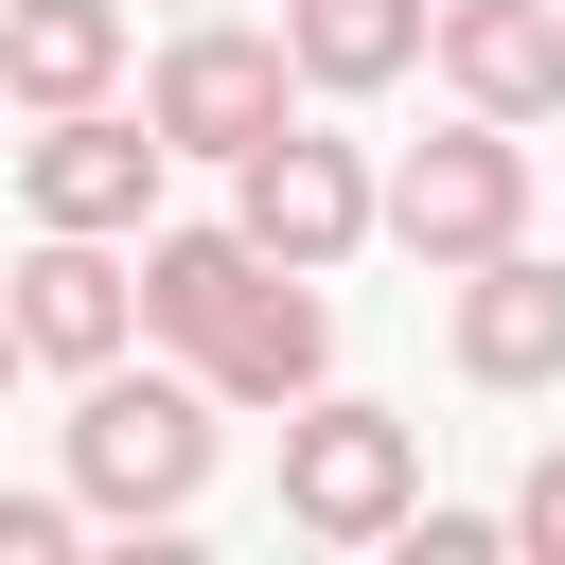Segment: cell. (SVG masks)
<instances>
[{
    "instance_id": "obj_2",
    "label": "cell",
    "mask_w": 565,
    "mask_h": 565,
    "mask_svg": "<svg viewBox=\"0 0 565 565\" xmlns=\"http://www.w3.org/2000/svg\"><path fill=\"white\" fill-rule=\"evenodd\" d=\"M388 247H406L424 282H459V265L530 247V124H494V106H441V124L388 159Z\"/></svg>"
},
{
    "instance_id": "obj_6",
    "label": "cell",
    "mask_w": 565,
    "mask_h": 565,
    "mask_svg": "<svg viewBox=\"0 0 565 565\" xmlns=\"http://www.w3.org/2000/svg\"><path fill=\"white\" fill-rule=\"evenodd\" d=\"M159 177H177V141H159V106H35V141H18V212L35 230H159Z\"/></svg>"
},
{
    "instance_id": "obj_7",
    "label": "cell",
    "mask_w": 565,
    "mask_h": 565,
    "mask_svg": "<svg viewBox=\"0 0 565 565\" xmlns=\"http://www.w3.org/2000/svg\"><path fill=\"white\" fill-rule=\"evenodd\" d=\"M0 300H18V353L71 371V388L141 353V247H124V230H35V247L0 265Z\"/></svg>"
},
{
    "instance_id": "obj_4",
    "label": "cell",
    "mask_w": 565,
    "mask_h": 565,
    "mask_svg": "<svg viewBox=\"0 0 565 565\" xmlns=\"http://www.w3.org/2000/svg\"><path fill=\"white\" fill-rule=\"evenodd\" d=\"M141 106H159V141H177V159H247V141H282L318 88H300V53H282L265 18H177V35H159V71H141Z\"/></svg>"
},
{
    "instance_id": "obj_15",
    "label": "cell",
    "mask_w": 565,
    "mask_h": 565,
    "mask_svg": "<svg viewBox=\"0 0 565 565\" xmlns=\"http://www.w3.org/2000/svg\"><path fill=\"white\" fill-rule=\"evenodd\" d=\"M388 547H406V565H494V547H512V512H406Z\"/></svg>"
},
{
    "instance_id": "obj_8",
    "label": "cell",
    "mask_w": 565,
    "mask_h": 565,
    "mask_svg": "<svg viewBox=\"0 0 565 565\" xmlns=\"http://www.w3.org/2000/svg\"><path fill=\"white\" fill-rule=\"evenodd\" d=\"M441 353H459V388H565V265H547V247H494V265H459V300H441Z\"/></svg>"
},
{
    "instance_id": "obj_5",
    "label": "cell",
    "mask_w": 565,
    "mask_h": 565,
    "mask_svg": "<svg viewBox=\"0 0 565 565\" xmlns=\"http://www.w3.org/2000/svg\"><path fill=\"white\" fill-rule=\"evenodd\" d=\"M230 212H247V247L265 265H353V247H388V177H371V141H335V124H282V141H247L230 159Z\"/></svg>"
},
{
    "instance_id": "obj_1",
    "label": "cell",
    "mask_w": 565,
    "mask_h": 565,
    "mask_svg": "<svg viewBox=\"0 0 565 565\" xmlns=\"http://www.w3.org/2000/svg\"><path fill=\"white\" fill-rule=\"evenodd\" d=\"M212 441H230V388L177 353V371H88L71 388V494L106 530H177L212 494Z\"/></svg>"
},
{
    "instance_id": "obj_13",
    "label": "cell",
    "mask_w": 565,
    "mask_h": 565,
    "mask_svg": "<svg viewBox=\"0 0 565 565\" xmlns=\"http://www.w3.org/2000/svg\"><path fill=\"white\" fill-rule=\"evenodd\" d=\"M0 88L18 106H106L124 88V0H0Z\"/></svg>"
},
{
    "instance_id": "obj_9",
    "label": "cell",
    "mask_w": 565,
    "mask_h": 565,
    "mask_svg": "<svg viewBox=\"0 0 565 565\" xmlns=\"http://www.w3.org/2000/svg\"><path fill=\"white\" fill-rule=\"evenodd\" d=\"M441 106H494V124H565V0H441Z\"/></svg>"
},
{
    "instance_id": "obj_16",
    "label": "cell",
    "mask_w": 565,
    "mask_h": 565,
    "mask_svg": "<svg viewBox=\"0 0 565 565\" xmlns=\"http://www.w3.org/2000/svg\"><path fill=\"white\" fill-rule=\"evenodd\" d=\"M512 547H547V565H565V441H547V459L512 477Z\"/></svg>"
},
{
    "instance_id": "obj_3",
    "label": "cell",
    "mask_w": 565,
    "mask_h": 565,
    "mask_svg": "<svg viewBox=\"0 0 565 565\" xmlns=\"http://www.w3.org/2000/svg\"><path fill=\"white\" fill-rule=\"evenodd\" d=\"M406 512H424V424L406 406H371V388L282 406V530L300 547H388Z\"/></svg>"
},
{
    "instance_id": "obj_10",
    "label": "cell",
    "mask_w": 565,
    "mask_h": 565,
    "mask_svg": "<svg viewBox=\"0 0 565 565\" xmlns=\"http://www.w3.org/2000/svg\"><path fill=\"white\" fill-rule=\"evenodd\" d=\"M194 371H212L230 406H318V388H335V300H318V265H265Z\"/></svg>"
},
{
    "instance_id": "obj_14",
    "label": "cell",
    "mask_w": 565,
    "mask_h": 565,
    "mask_svg": "<svg viewBox=\"0 0 565 565\" xmlns=\"http://www.w3.org/2000/svg\"><path fill=\"white\" fill-rule=\"evenodd\" d=\"M88 547V494H0V565H71Z\"/></svg>"
},
{
    "instance_id": "obj_11",
    "label": "cell",
    "mask_w": 565,
    "mask_h": 565,
    "mask_svg": "<svg viewBox=\"0 0 565 565\" xmlns=\"http://www.w3.org/2000/svg\"><path fill=\"white\" fill-rule=\"evenodd\" d=\"M247 282H265L247 212H159V230H141V335H159V353H212Z\"/></svg>"
},
{
    "instance_id": "obj_17",
    "label": "cell",
    "mask_w": 565,
    "mask_h": 565,
    "mask_svg": "<svg viewBox=\"0 0 565 565\" xmlns=\"http://www.w3.org/2000/svg\"><path fill=\"white\" fill-rule=\"evenodd\" d=\"M18 371H35V353H18V300H0V388H18Z\"/></svg>"
},
{
    "instance_id": "obj_18",
    "label": "cell",
    "mask_w": 565,
    "mask_h": 565,
    "mask_svg": "<svg viewBox=\"0 0 565 565\" xmlns=\"http://www.w3.org/2000/svg\"><path fill=\"white\" fill-rule=\"evenodd\" d=\"M0 106H18V88H0Z\"/></svg>"
},
{
    "instance_id": "obj_12",
    "label": "cell",
    "mask_w": 565,
    "mask_h": 565,
    "mask_svg": "<svg viewBox=\"0 0 565 565\" xmlns=\"http://www.w3.org/2000/svg\"><path fill=\"white\" fill-rule=\"evenodd\" d=\"M282 53H300L318 106H371V88H406L441 53V0H282Z\"/></svg>"
}]
</instances>
